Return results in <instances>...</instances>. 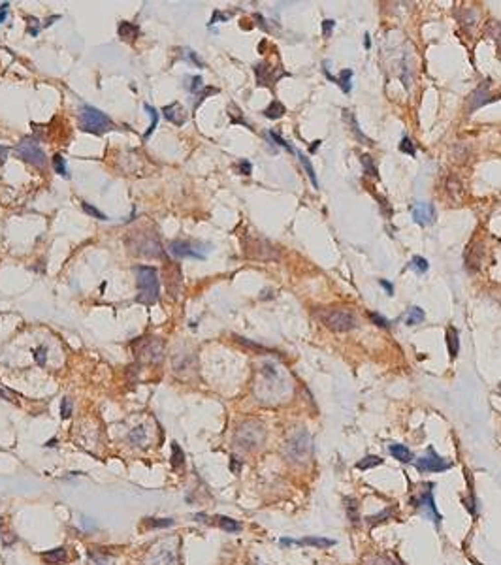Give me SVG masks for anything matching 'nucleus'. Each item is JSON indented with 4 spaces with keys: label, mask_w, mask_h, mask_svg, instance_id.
<instances>
[{
    "label": "nucleus",
    "mask_w": 501,
    "mask_h": 565,
    "mask_svg": "<svg viewBox=\"0 0 501 565\" xmlns=\"http://www.w3.org/2000/svg\"><path fill=\"white\" fill-rule=\"evenodd\" d=\"M400 151L401 153H405V155H411V157H415V145H413V141L409 138H403L401 139V143H400Z\"/></svg>",
    "instance_id": "e433bc0d"
},
{
    "label": "nucleus",
    "mask_w": 501,
    "mask_h": 565,
    "mask_svg": "<svg viewBox=\"0 0 501 565\" xmlns=\"http://www.w3.org/2000/svg\"><path fill=\"white\" fill-rule=\"evenodd\" d=\"M411 213H413V219H415L416 224L420 226H430L434 224L435 221V207L432 203L426 202H416L411 205Z\"/></svg>",
    "instance_id": "ddd939ff"
},
{
    "label": "nucleus",
    "mask_w": 501,
    "mask_h": 565,
    "mask_svg": "<svg viewBox=\"0 0 501 565\" xmlns=\"http://www.w3.org/2000/svg\"><path fill=\"white\" fill-rule=\"evenodd\" d=\"M432 488H434V484H428V488L420 496H416V498H413L411 499V503L415 505L416 509H420V511L426 514V518H432L434 520V524L435 526H439L441 524V520H443V516L439 514L437 507H435V501H434V492H432Z\"/></svg>",
    "instance_id": "9d476101"
},
{
    "label": "nucleus",
    "mask_w": 501,
    "mask_h": 565,
    "mask_svg": "<svg viewBox=\"0 0 501 565\" xmlns=\"http://www.w3.org/2000/svg\"><path fill=\"white\" fill-rule=\"evenodd\" d=\"M0 532H2V518H0Z\"/></svg>",
    "instance_id": "5fc2aeb1"
},
{
    "label": "nucleus",
    "mask_w": 501,
    "mask_h": 565,
    "mask_svg": "<svg viewBox=\"0 0 501 565\" xmlns=\"http://www.w3.org/2000/svg\"><path fill=\"white\" fill-rule=\"evenodd\" d=\"M447 345H448V352H450V358H456L460 343H458V332H456V328H452V326L447 330Z\"/></svg>",
    "instance_id": "4be33fe9"
},
{
    "label": "nucleus",
    "mask_w": 501,
    "mask_h": 565,
    "mask_svg": "<svg viewBox=\"0 0 501 565\" xmlns=\"http://www.w3.org/2000/svg\"><path fill=\"white\" fill-rule=\"evenodd\" d=\"M388 450H390V454H392L398 462H401V464H409V462H413V452H411L405 445L396 443V445H390Z\"/></svg>",
    "instance_id": "aec40b11"
},
{
    "label": "nucleus",
    "mask_w": 501,
    "mask_h": 565,
    "mask_svg": "<svg viewBox=\"0 0 501 565\" xmlns=\"http://www.w3.org/2000/svg\"><path fill=\"white\" fill-rule=\"evenodd\" d=\"M347 516L354 526L358 524V501L354 498H347Z\"/></svg>",
    "instance_id": "c756f323"
},
{
    "label": "nucleus",
    "mask_w": 501,
    "mask_h": 565,
    "mask_svg": "<svg viewBox=\"0 0 501 565\" xmlns=\"http://www.w3.org/2000/svg\"><path fill=\"white\" fill-rule=\"evenodd\" d=\"M117 32H119V36L125 38V40H136V36L139 34V29H138V25H134V23L123 21V23H119Z\"/></svg>",
    "instance_id": "412c9836"
},
{
    "label": "nucleus",
    "mask_w": 501,
    "mask_h": 565,
    "mask_svg": "<svg viewBox=\"0 0 501 565\" xmlns=\"http://www.w3.org/2000/svg\"><path fill=\"white\" fill-rule=\"evenodd\" d=\"M168 251L175 258H196V260H205L207 256V245H203L200 241H185V239H173L170 245H168Z\"/></svg>",
    "instance_id": "0eeeda50"
},
{
    "label": "nucleus",
    "mask_w": 501,
    "mask_h": 565,
    "mask_svg": "<svg viewBox=\"0 0 501 565\" xmlns=\"http://www.w3.org/2000/svg\"><path fill=\"white\" fill-rule=\"evenodd\" d=\"M381 287L386 290V294H392L394 292V288H392V285L388 283V281H384V279H381Z\"/></svg>",
    "instance_id": "09e8293b"
},
{
    "label": "nucleus",
    "mask_w": 501,
    "mask_h": 565,
    "mask_svg": "<svg viewBox=\"0 0 501 565\" xmlns=\"http://www.w3.org/2000/svg\"><path fill=\"white\" fill-rule=\"evenodd\" d=\"M4 155H6V149H4V147H0V160H4Z\"/></svg>",
    "instance_id": "864d4df0"
},
{
    "label": "nucleus",
    "mask_w": 501,
    "mask_h": 565,
    "mask_svg": "<svg viewBox=\"0 0 501 565\" xmlns=\"http://www.w3.org/2000/svg\"><path fill=\"white\" fill-rule=\"evenodd\" d=\"M320 145V141H313V145H311V153H315L317 151V147Z\"/></svg>",
    "instance_id": "603ef678"
},
{
    "label": "nucleus",
    "mask_w": 501,
    "mask_h": 565,
    "mask_svg": "<svg viewBox=\"0 0 501 565\" xmlns=\"http://www.w3.org/2000/svg\"><path fill=\"white\" fill-rule=\"evenodd\" d=\"M377 465H383V460L379 458V456H366V458H362L358 464H356V467L358 469H371V467H377Z\"/></svg>",
    "instance_id": "c85d7f7f"
},
{
    "label": "nucleus",
    "mask_w": 501,
    "mask_h": 565,
    "mask_svg": "<svg viewBox=\"0 0 501 565\" xmlns=\"http://www.w3.org/2000/svg\"><path fill=\"white\" fill-rule=\"evenodd\" d=\"M134 352L138 356V360L145 364H157L162 360V354H164V345L160 341L159 337H143L136 343L134 347Z\"/></svg>",
    "instance_id": "423d86ee"
},
{
    "label": "nucleus",
    "mask_w": 501,
    "mask_h": 565,
    "mask_svg": "<svg viewBox=\"0 0 501 565\" xmlns=\"http://www.w3.org/2000/svg\"><path fill=\"white\" fill-rule=\"evenodd\" d=\"M269 138L273 139V141H275L277 145H281V147H285V149H287V151H294V149H292V147H290V145H288L287 141H285V139L281 138L279 134H275V132H269Z\"/></svg>",
    "instance_id": "a18cd8bd"
},
{
    "label": "nucleus",
    "mask_w": 501,
    "mask_h": 565,
    "mask_svg": "<svg viewBox=\"0 0 501 565\" xmlns=\"http://www.w3.org/2000/svg\"><path fill=\"white\" fill-rule=\"evenodd\" d=\"M128 443H130L132 447H138V448L147 447V443H149V432H147V426L132 428V430L128 432Z\"/></svg>",
    "instance_id": "a211bd4d"
},
{
    "label": "nucleus",
    "mask_w": 501,
    "mask_h": 565,
    "mask_svg": "<svg viewBox=\"0 0 501 565\" xmlns=\"http://www.w3.org/2000/svg\"><path fill=\"white\" fill-rule=\"evenodd\" d=\"M72 411H74V407H72L70 398H64L63 401H61V415H63V418H70V416H72Z\"/></svg>",
    "instance_id": "4c0bfd02"
},
{
    "label": "nucleus",
    "mask_w": 501,
    "mask_h": 565,
    "mask_svg": "<svg viewBox=\"0 0 501 565\" xmlns=\"http://www.w3.org/2000/svg\"><path fill=\"white\" fill-rule=\"evenodd\" d=\"M42 560L47 565H64L66 562H68V554H66V548L59 546V548H53V550L43 552Z\"/></svg>",
    "instance_id": "6ab92c4d"
},
{
    "label": "nucleus",
    "mask_w": 501,
    "mask_h": 565,
    "mask_svg": "<svg viewBox=\"0 0 501 565\" xmlns=\"http://www.w3.org/2000/svg\"><path fill=\"white\" fill-rule=\"evenodd\" d=\"M202 87H203V79L200 77V75L191 77V85H189V91H191V93H198Z\"/></svg>",
    "instance_id": "79ce46f5"
},
{
    "label": "nucleus",
    "mask_w": 501,
    "mask_h": 565,
    "mask_svg": "<svg viewBox=\"0 0 501 565\" xmlns=\"http://www.w3.org/2000/svg\"><path fill=\"white\" fill-rule=\"evenodd\" d=\"M362 164H364V168H366V171H367L369 175H377V168H375L373 160H371V157H369V155H364V157H362Z\"/></svg>",
    "instance_id": "ea45409f"
},
{
    "label": "nucleus",
    "mask_w": 501,
    "mask_h": 565,
    "mask_svg": "<svg viewBox=\"0 0 501 565\" xmlns=\"http://www.w3.org/2000/svg\"><path fill=\"white\" fill-rule=\"evenodd\" d=\"M147 526L149 528H170V526H173V520L171 518H149Z\"/></svg>",
    "instance_id": "72a5a7b5"
},
{
    "label": "nucleus",
    "mask_w": 501,
    "mask_h": 565,
    "mask_svg": "<svg viewBox=\"0 0 501 565\" xmlns=\"http://www.w3.org/2000/svg\"><path fill=\"white\" fill-rule=\"evenodd\" d=\"M239 170H241V173H243V175H249V173H251V170H253V168H251V162H247V160H241V162H239Z\"/></svg>",
    "instance_id": "de8ad7c7"
},
{
    "label": "nucleus",
    "mask_w": 501,
    "mask_h": 565,
    "mask_svg": "<svg viewBox=\"0 0 501 565\" xmlns=\"http://www.w3.org/2000/svg\"><path fill=\"white\" fill-rule=\"evenodd\" d=\"M345 119H347V121H349V123H352V132H354V134H356V136H358V138L360 139H364V141H367V143H369V139L366 138V136H364L362 132H360V128H358V123H356V119H354V115H349V111H345Z\"/></svg>",
    "instance_id": "c9c22d12"
},
{
    "label": "nucleus",
    "mask_w": 501,
    "mask_h": 565,
    "mask_svg": "<svg viewBox=\"0 0 501 565\" xmlns=\"http://www.w3.org/2000/svg\"><path fill=\"white\" fill-rule=\"evenodd\" d=\"M136 277H138V298L136 301L151 305L160 296V283L157 269L151 266H138L136 267Z\"/></svg>",
    "instance_id": "7ed1b4c3"
},
{
    "label": "nucleus",
    "mask_w": 501,
    "mask_h": 565,
    "mask_svg": "<svg viewBox=\"0 0 501 565\" xmlns=\"http://www.w3.org/2000/svg\"><path fill=\"white\" fill-rule=\"evenodd\" d=\"M260 375H262V383L258 384L256 394L260 398H266L264 401H275L279 398L287 396L292 388L290 383L285 381V375L275 364H264Z\"/></svg>",
    "instance_id": "f257e3e1"
},
{
    "label": "nucleus",
    "mask_w": 501,
    "mask_h": 565,
    "mask_svg": "<svg viewBox=\"0 0 501 565\" xmlns=\"http://www.w3.org/2000/svg\"><path fill=\"white\" fill-rule=\"evenodd\" d=\"M162 113H164V117L168 119L170 123H173V125H183V123L187 121V111H185V107H183L179 102H173L170 106H164L162 107Z\"/></svg>",
    "instance_id": "f3484780"
},
{
    "label": "nucleus",
    "mask_w": 501,
    "mask_h": 565,
    "mask_svg": "<svg viewBox=\"0 0 501 565\" xmlns=\"http://www.w3.org/2000/svg\"><path fill=\"white\" fill-rule=\"evenodd\" d=\"M494 38H496V42L501 45V27L500 25H496V29H494Z\"/></svg>",
    "instance_id": "8fccbe9b"
},
{
    "label": "nucleus",
    "mask_w": 501,
    "mask_h": 565,
    "mask_svg": "<svg viewBox=\"0 0 501 565\" xmlns=\"http://www.w3.org/2000/svg\"><path fill=\"white\" fill-rule=\"evenodd\" d=\"M79 127H81V130L91 132V134H102L106 130H111L113 123L104 111H100L93 106H83L81 113H79Z\"/></svg>",
    "instance_id": "39448f33"
},
{
    "label": "nucleus",
    "mask_w": 501,
    "mask_h": 565,
    "mask_svg": "<svg viewBox=\"0 0 501 565\" xmlns=\"http://www.w3.org/2000/svg\"><path fill=\"white\" fill-rule=\"evenodd\" d=\"M409 267L415 269L416 273H426L430 269V264H428L426 258H422V256H413L411 262H409Z\"/></svg>",
    "instance_id": "cd10ccee"
},
{
    "label": "nucleus",
    "mask_w": 501,
    "mask_h": 565,
    "mask_svg": "<svg viewBox=\"0 0 501 565\" xmlns=\"http://www.w3.org/2000/svg\"><path fill=\"white\" fill-rule=\"evenodd\" d=\"M171 465L177 469L185 465V452L177 443H171Z\"/></svg>",
    "instance_id": "a878e982"
},
{
    "label": "nucleus",
    "mask_w": 501,
    "mask_h": 565,
    "mask_svg": "<svg viewBox=\"0 0 501 565\" xmlns=\"http://www.w3.org/2000/svg\"><path fill=\"white\" fill-rule=\"evenodd\" d=\"M34 358H36L38 366H45V362H47V347L36 349V351H34Z\"/></svg>",
    "instance_id": "a19ab883"
},
{
    "label": "nucleus",
    "mask_w": 501,
    "mask_h": 565,
    "mask_svg": "<svg viewBox=\"0 0 501 565\" xmlns=\"http://www.w3.org/2000/svg\"><path fill=\"white\" fill-rule=\"evenodd\" d=\"M415 467L420 471V473H441V471L450 469V462L437 456L435 450L430 447L426 456L415 460Z\"/></svg>",
    "instance_id": "9b49d317"
},
{
    "label": "nucleus",
    "mask_w": 501,
    "mask_h": 565,
    "mask_svg": "<svg viewBox=\"0 0 501 565\" xmlns=\"http://www.w3.org/2000/svg\"><path fill=\"white\" fill-rule=\"evenodd\" d=\"M313 452L311 445V435L307 432H298L287 441L285 445V458L292 464H305Z\"/></svg>",
    "instance_id": "20e7f679"
},
{
    "label": "nucleus",
    "mask_w": 501,
    "mask_h": 565,
    "mask_svg": "<svg viewBox=\"0 0 501 565\" xmlns=\"http://www.w3.org/2000/svg\"><path fill=\"white\" fill-rule=\"evenodd\" d=\"M145 109L149 111V115H151V117H153V123H151L149 130H147V132H145V136H143V138L147 139V138H149V136H151V134H153V130L157 128V123H159V113H157V109H155V107H153V106H149V104H145Z\"/></svg>",
    "instance_id": "473e14b6"
},
{
    "label": "nucleus",
    "mask_w": 501,
    "mask_h": 565,
    "mask_svg": "<svg viewBox=\"0 0 501 565\" xmlns=\"http://www.w3.org/2000/svg\"><path fill=\"white\" fill-rule=\"evenodd\" d=\"M53 168L57 173H61L63 177H68V170H66V162L61 155H55L53 157Z\"/></svg>",
    "instance_id": "2f4dec72"
},
{
    "label": "nucleus",
    "mask_w": 501,
    "mask_h": 565,
    "mask_svg": "<svg viewBox=\"0 0 501 565\" xmlns=\"http://www.w3.org/2000/svg\"><path fill=\"white\" fill-rule=\"evenodd\" d=\"M364 45H366V47H371V42H369V36H367V34H366V38H364Z\"/></svg>",
    "instance_id": "3c124183"
},
{
    "label": "nucleus",
    "mask_w": 501,
    "mask_h": 565,
    "mask_svg": "<svg viewBox=\"0 0 501 565\" xmlns=\"http://www.w3.org/2000/svg\"><path fill=\"white\" fill-rule=\"evenodd\" d=\"M334 27H335V21H332V19L322 21V36H324V38H330Z\"/></svg>",
    "instance_id": "37998d69"
},
{
    "label": "nucleus",
    "mask_w": 501,
    "mask_h": 565,
    "mask_svg": "<svg viewBox=\"0 0 501 565\" xmlns=\"http://www.w3.org/2000/svg\"><path fill=\"white\" fill-rule=\"evenodd\" d=\"M424 319H426V315H424V311L420 309V307H411L409 313H407L405 322L409 326H415V324H420Z\"/></svg>",
    "instance_id": "bb28decb"
},
{
    "label": "nucleus",
    "mask_w": 501,
    "mask_h": 565,
    "mask_svg": "<svg viewBox=\"0 0 501 565\" xmlns=\"http://www.w3.org/2000/svg\"><path fill=\"white\" fill-rule=\"evenodd\" d=\"M392 514H394L392 509H386V511H383L381 514H377V516H369L367 522L371 524V526H375V524H379V522H384V518H390Z\"/></svg>",
    "instance_id": "58836bf2"
},
{
    "label": "nucleus",
    "mask_w": 501,
    "mask_h": 565,
    "mask_svg": "<svg viewBox=\"0 0 501 565\" xmlns=\"http://www.w3.org/2000/svg\"><path fill=\"white\" fill-rule=\"evenodd\" d=\"M83 211H85L87 215H91V217H95V219H98V221H106L107 217L102 211H98L95 205H91V203L83 202Z\"/></svg>",
    "instance_id": "f704fd0d"
},
{
    "label": "nucleus",
    "mask_w": 501,
    "mask_h": 565,
    "mask_svg": "<svg viewBox=\"0 0 501 565\" xmlns=\"http://www.w3.org/2000/svg\"><path fill=\"white\" fill-rule=\"evenodd\" d=\"M8 11H10V4H8V2H4V4L0 6V23L6 21V17H8Z\"/></svg>",
    "instance_id": "49530a36"
},
{
    "label": "nucleus",
    "mask_w": 501,
    "mask_h": 565,
    "mask_svg": "<svg viewBox=\"0 0 501 565\" xmlns=\"http://www.w3.org/2000/svg\"><path fill=\"white\" fill-rule=\"evenodd\" d=\"M322 320L324 324L334 332H349L356 328V317L352 315L351 311L343 309H332L322 313Z\"/></svg>",
    "instance_id": "1a4fd4ad"
},
{
    "label": "nucleus",
    "mask_w": 501,
    "mask_h": 565,
    "mask_svg": "<svg viewBox=\"0 0 501 565\" xmlns=\"http://www.w3.org/2000/svg\"><path fill=\"white\" fill-rule=\"evenodd\" d=\"M351 79H352V70H341L337 85L341 87L343 93H351Z\"/></svg>",
    "instance_id": "7c9ffc66"
},
{
    "label": "nucleus",
    "mask_w": 501,
    "mask_h": 565,
    "mask_svg": "<svg viewBox=\"0 0 501 565\" xmlns=\"http://www.w3.org/2000/svg\"><path fill=\"white\" fill-rule=\"evenodd\" d=\"M266 441V428L258 420L241 422L234 433V447L241 452H255Z\"/></svg>",
    "instance_id": "f03ea898"
},
{
    "label": "nucleus",
    "mask_w": 501,
    "mask_h": 565,
    "mask_svg": "<svg viewBox=\"0 0 501 565\" xmlns=\"http://www.w3.org/2000/svg\"><path fill=\"white\" fill-rule=\"evenodd\" d=\"M139 255L145 256H159L160 255V243L155 234H143V241L141 243H134V249Z\"/></svg>",
    "instance_id": "4468645a"
},
{
    "label": "nucleus",
    "mask_w": 501,
    "mask_h": 565,
    "mask_svg": "<svg viewBox=\"0 0 501 565\" xmlns=\"http://www.w3.org/2000/svg\"><path fill=\"white\" fill-rule=\"evenodd\" d=\"M296 155H298V159H300V162H301V166H303V170L307 171V175H309V179H311V183H313V187L317 189V187H319V181H317V173H315V168H313L311 160L307 159L303 153H300V151L296 153Z\"/></svg>",
    "instance_id": "393cba45"
},
{
    "label": "nucleus",
    "mask_w": 501,
    "mask_h": 565,
    "mask_svg": "<svg viewBox=\"0 0 501 565\" xmlns=\"http://www.w3.org/2000/svg\"><path fill=\"white\" fill-rule=\"evenodd\" d=\"M285 113H287V109H285V106H283L279 100H273V102L264 109V115H266L267 119H279V117H283Z\"/></svg>",
    "instance_id": "b1692460"
},
{
    "label": "nucleus",
    "mask_w": 501,
    "mask_h": 565,
    "mask_svg": "<svg viewBox=\"0 0 501 565\" xmlns=\"http://www.w3.org/2000/svg\"><path fill=\"white\" fill-rule=\"evenodd\" d=\"M215 520H217V524H219V528H223L224 532L237 533V532L241 530V524L235 522V520H232V518H228V516H217Z\"/></svg>",
    "instance_id": "5701e85b"
},
{
    "label": "nucleus",
    "mask_w": 501,
    "mask_h": 565,
    "mask_svg": "<svg viewBox=\"0 0 501 565\" xmlns=\"http://www.w3.org/2000/svg\"><path fill=\"white\" fill-rule=\"evenodd\" d=\"M369 317H371V320H373L377 326H381V328H388V326H390V324H388V320L384 319L383 315H379V313H371Z\"/></svg>",
    "instance_id": "c03bdc74"
},
{
    "label": "nucleus",
    "mask_w": 501,
    "mask_h": 565,
    "mask_svg": "<svg viewBox=\"0 0 501 565\" xmlns=\"http://www.w3.org/2000/svg\"><path fill=\"white\" fill-rule=\"evenodd\" d=\"M145 565H179V560L170 544L162 543L151 550L145 560Z\"/></svg>",
    "instance_id": "f8f14e48"
},
{
    "label": "nucleus",
    "mask_w": 501,
    "mask_h": 565,
    "mask_svg": "<svg viewBox=\"0 0 501 565\" xmlns=\"http://www.w3.org/2000/svg\"><path fill=\"white\" fill-rule=\"evenodd\" d=\"M15 155L19 157V159H23L25 162H29V164H32V166H36V168H43L45 164H47V159H45V153H43V149L40 147V143L38 141H34L32 138H25L15 147Z\"/></svg>",
    "instance_id": "6e6552de"
},
{
    "label": "nucleus",
    "mask_w": 501,
    "mask_h": 565,
    "mask_svg": "<svg viewBox=\"0 0 501 565\" xmlns=\"http://www.w3.org/2000/svg\"><path fill=\"white\" fill-rule=\"evenodd\" d=\"M255 74H256V79H258V85H271V83H275V81H277L279 77L287 75V74H275V68H273V66H269L267 63L256 64Z\"/></svg>",
    "instance_id": "2eb2a0df"
},
{
    "label": "nucleus",
    "mask_w": 501,
    "mask_h": 565,
    "mask_svg": "<svg viewBox=\"0 0 501 565\" xmlns=\"http://www.w3.org/2000/svg\"><path fill=\"white\" fill-rule=\"evenodd\" d=\"M281 544H300V546L328 548V546H334L335 541H332V539H324V537H303V539H281Z\"/></svg>",
    "instance_id": "dca6fc26"
}]
</instances>
